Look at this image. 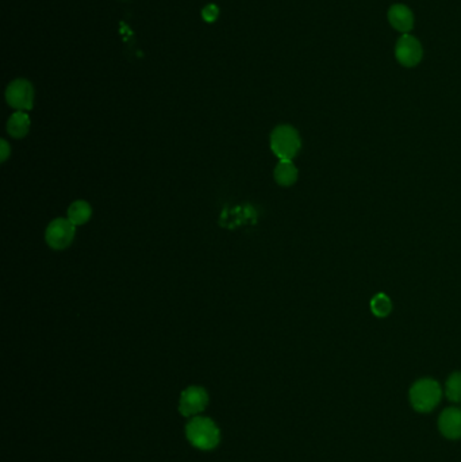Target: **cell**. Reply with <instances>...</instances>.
Segmentation results:
<instances>
[{
  "label": "cell",
  "mask_w": 461,
  "mask_h": 462,
  "mask_svg": "<svg viewBox=\"0 0 461 462\" xmlns=\"http://www.w3.org/2000/svg\"><path fill=\"white\" fill-rule=\"evenodd\" d=\"M6 101L18 111H29L33 108L34 89L27 80L18 79L7 86Z\"/></svg>",
  "instance_id": "obj_5"
},
{
  "label": "cell",
  "mask_w": 461,
  "mask_h": 462,
  "mask_svg": "<svg viewBox=\"0 0 461 462\" xmlns=\"http://www.w3.org/2000/svg\"><path fill=\"white\" fill-rule=\"evenodd\" d=\"M274 180L282 187H291L298 180V169L292 160H280L274 172Z\"/></svg>",
  "instance_id": "obj_10"
},
{
  "label": "cell",
  "mask_w": 461,
  "mask_h": 462,
  "mask_svg": "<svg viewBox=\"0 0 461 462\" xmlns=\"http://www.w3.org/2000/svg\"><path fill=\"white\" fill-rule=\"evenodd\" d=\"M395 56L396 60L403 67H415L422 60V46L417 38L412 35L405 34L399 38L395 46Z\"/></svg>",
  "instance_id": "obj_6"
},
{
  "label": "cell",
  "mask_w": 461,
  "mask_h": 462,
  "mask_svg": "<svg viewBox=\"0 0 461 462\" xmlns=\"http://www.w3.org/2000/svg\"><path fill=\"white\" fill-rule=\"evenodd\" d=\"M389 20L395 30L400 33H409L414 26V15L410 8L405 4H395L389 11Z\"/></svg>",
  "instance_id": "obj_9"
},
{
  "label": "cell",
  "mask_w": 461,
  "mask_h": 462,
  "mask_svg": "<svg viewBox=\"0 0 461 462\" xmlns=\"http://www.w3.org/2000/svg\"><path fill=\"white\" fill-rule=\"evenodd\" d=\"M438 428L441 434L448 439L461 438V410L460 409H446L441 412L438 419Z\"/></svg>",
  "instance_id": "obj_8"
},
{
  "label": "cell",
  "mask_w": 461,
  "mask_h": 462,
  "mask_svg": "<svg viewBox=\"0 0 461 462\" xmlns=\"http://www.w3.org/2000/svg\"><path fill=\"white\" fill-rule=\"evenodd\" d=\"M76 234V226L68 218H57L49 223L45 233L46 243L54 250L67 249Z\"/></svg>",
  "instance_id": "obj_4"
},
{
  "label": "cell",
  "mask_w": 461,
  "mask_h": 462,
  "mask_svg": "<svg viewBox=\"0 0 461 462\" xmlns=\"http://www.w3.org/2000/svg\"><path fill=\"white\" fill-rule=\"evenodd\" d=\"M301 146L299 133L292 126H277L271 134V149L279 160H293L299 153Z\"/></svg>",
  "instance_id": "obj_2"
},
{
  "label": "cell",
  "mask_w": 461,
  "mask_h": 462,
  "mask_svg": "<svg viewBox=\"0 0 461 462\" xmlns=\"http://www.w3.org/2000/svg\"><path fill=\"white\" fill-rule=\"evenodd\" d=\"M217 17H218V7L217 6L210 4V6L205 7V10H203V18H205L207 22H213V20L217 19Z\"/></svg>",
  "instance_id": "obj_15"
},
{
  "label": "cell",
  "mask_w": 461,
  "mask_h": 462,
  "mask_svg": "<svg viewBox=\"0 0 461 462\" xmlns=\"http://www.w3.org/2000/svg\"><path fill=\"white\" fill-rule=\"evenodd\" d=\"M10 154H11V148H10L8 142L6 139H1L0 141V161L6 162L7 158L10 157Z\"/></svg>",
  "instance_id": "obj_16"
},
{
  "label": "cell",
  "mask_w": 461,
  "mask_h": 462,
  "mask_svg": "<svg viewBox=\"0 0 461 462\" xmlns=\"http://www.w3.org/2000/svg\"><path fill=\"white\" fill-rule=\"evenodd\" d=\"M445 394L453 403H461V373L455 372L446 380Z\"/></svg>",
  "instance_id": "obj_14"
},
{
  "label": "cell",
  "mask_w": 461,
  "mask_h": 462,
  "mask_svg": "<svg viewBox=\"0 0 461 462\" xmlns=\"http://www.w3.org/2000/svg\"><path fill=\"white\" fill-rule=\"evenodd\" d=\"M30 130V118L25 111L14 113L7 122V131L13 138H23Z\"/></svg>",
  "instance_id": "obj_11"
},
{
  "label": "cell",
  "mask_w": 461,
  "mask_h": 462,
  "mask_svg": "<svg viewBox=\"0 0 461 462\" xmlns=\"http://www.w3.org/2000/svg\"><path fill=\"white\" fill-rule=\"evenodd\" d=\"M92 217V208L84 200H76L68 208V219L75 226L86 224Z\"/></svg>",
  "instance_id": "obj_12"
},
{
  "label": "cell",
  "mask_w": 461,
  "mask_h": 462,
  "mask_svg": "<svg viewBox=\"0 0 461 462\" xmlns=\"http://www.w3.org/2000/svg\"><path fill=\"white\" fill-rule=\"evenodd\" d=\"M391 300L386 293H377L371 300V311L377 318H386L391 312Z\"/></svg>",
  "instance_id": "obj_13"
},
{
  "label": "cell",
  "mask_w": 461,
  "mask_h": 462,
  "mask_svg": "<svg viewBox=\"0 0 461 462\" xmlns=\"http://www.w3.org/2000/svg\"><path fill=\"white\" fill-rule=\"evenodd\" d=\"M207 400H208V397L203 388L191 387L182 394L179 410L184 416L195 415V413L203 411L207 404Z\"/></svg>",
  "instance_id": "obj_7"
},
{
  "label": "cell",
  "mask_w": 461,
  "mask_h": 462,
  "mask_svg": "<svg viewBox=\"0 0 461 462\" xmlns=\"http://www.w3.org/2000/svg\"><path fill=\"white\" fill-rule=\"evenodd\" d=\"M441 387L433 378H421L415 381L410 388V403L418 412H430L434 410L441 400Z\"/></svg>",
  "instance_id": "obj_1"
},
{
  "label": "cell",
  "mask_w": 461,
  "mask_h": 462,
  "mask_svg": "<svg viewBox=\"0 0 461 462\" xmlns=\"http://www.w3.org/2000/svg\"><path fill=\"white\" fill-rule=\"evenodd\" d=\"M187 437L192 445L210 450L220 442V431L213 421L207 418H195L187 425Z\"/></svg>",
  "instance_id": "obj_3"
}]
</instances>
